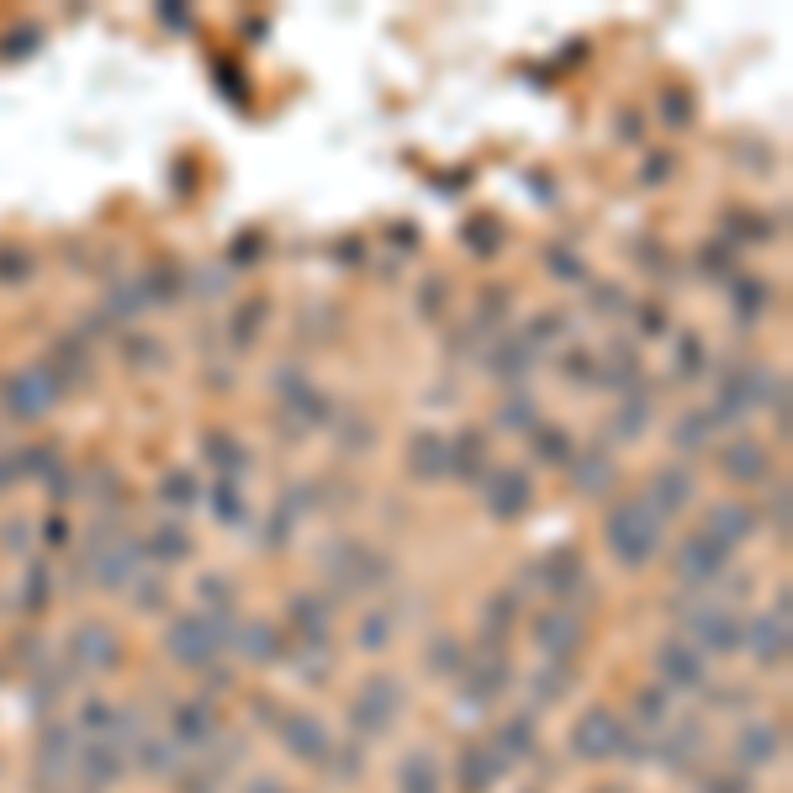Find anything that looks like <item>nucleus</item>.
Instances as JSON below:
<instances>
[{
  "label": "nucleus",
  "instance_id": "nucleus-1",
  "mask_svg": "<svg viewBox=\"0 0 793 793\" xmlns=\"http://www.w3.org/2000/svg\"><path fill=\"white\" fill-rule=\"evenodd\" d=\"M645 513H651L645 503H630V508H619L614 519H608V540L624 550V561H640L645 550L656 545V524L645 519Z\"/></svg>",
  "mask_w": 793,
  "mask_h": 793
},
{
  "label": "nucleus",
  "instance_id": "nucleus-2",
  "mask_svg": "<svg viewBox=\"0 0 793 793\" xmlns=\"http://www.w3.org/2000/svg\"><path fill=\"white\" fill-rule=\"evenodd\" d=\"M487 503H492V513H503V519L524 513V508H529V476H519V471H497L492 482H487Z\"/></svg>",
  "mask_w": 793,
  "mask_h": 793
},
{
  "label": "nucleus",
  "instance_id": "nucleus-3",
  "mask_svg": "<svg viewBox=\"0 0 793 793\" xmlns=\"http://www.w3.org/2000/svg\"><path fill=\"white\" fill-rule=\"evenodd\" d=\"M408 466H413V476H445L450 471V445L439 434H413V445H408Z\"/></svg>",
  "mask_w": 793,
  "mask_h": 793
},
{
  "label": "nucleus",
  "instance_id": "nucleus-4",
  "mask_svg": "<svg viewBox=\"0 0 793 793\" xmlns=\"http://www.w3.org/2000/svg\"><path fill=\"white\" fill-rule=\"evenodd\" d=\"M725 471L735 476V482H756V476L767 471V455L756 445H746V439H735V445L725 450Z\"/></svg>",
  "mask_w": 793,
  "mask_h": 793
},
{
  "label": "nucleus",
  "instance_id": "nucleus-5",
  "mask_svg": "<svg viewBox=\"0 0 793 793\" xmlns=\"http://www.w3.org/2000/svg\"><path fill=\"white\" fill-rule=\"evenodd\" d=\"M688 497H693L688 471H667V476H656V503H661V508H677V503H688Z\"/></svg>",
  "mask_w": 793,
  "mask_h": 793
},
{
  "label": "nucleus",
  "instance_id": "nucleus-6",
  "mask_svg": "<svg viewBox=\"0 0 793 793\" xmlns=\"http://www.w3.org/2000/svg\"><path fill=\"white\" fill-rule=\"evenodd\" d=\"M714 529L730 534V540H741V534L751 529V519H746V508H714Z\"/></svg>",
  "mask_w": 793,
  "mask_h": 793
},
{
  "label": "nucleus",
  "instance_id": "nucleus-7",
  "mask_svg": "<svg viewBox=\"0 0 793 793\" xmlns=\"http://www.w3.org/2000/svg\"><path fill=\"white\" fill-rule=\"evenodd\" d=\"M608 482H614L608 460H582V476H577V487H582V492H598V487H608Z\"/></svg>",
  "mask_w": 793,
  "mask_h": 793
},
{
  "label": "nucleus",
  "instance_id": "nucleus-8",
  "mask_svg": "<svg viewBox=\"0 0 793 793\" xmlns=\"http://www.w3.org/2000/svg\"><path fill=\"white\" fill-rule=\"evenodd\" d=\"M677 445H704V418H682L677 423Z\"/></svg>",
  "mask_w": 793,
  "mask_h": 793
},
{
  "label": "nucleus",
  "instance_id": "nucleus-9",
  "mask_svg": "<svg viewBox=\"0 0 793 793\" xmlns=\"http://www.w3.org/2000/svg\"><path fill=\"white\" fill-rule=\"evenodd\" d=\"M503 423H534V408H529V402H508V408H503Z\"/></svg>",
  "mask_w": 793,
  "mask_h": 793
},
{
  "label": "nucleus",
  "instance_id": "nucleus-10",
  "mask_svg": "<svg viewBox=\"0 0 793 793\" xmlns=\"http://www.w3.org/2000/svg\"><path fill=\"white\" fill-rule=\"evenodd\" d=\"M682 371H698V339H682Z\"/></svg>",
  "mask_w": 793,
  "mask_h": 793
},
{
  "label": "nucleus",
  "instance_id": "nucleus-11",
  "mask_svg": "<svg viewBox=\"0 0 793 793\" xmlns=\"http://www.w3.org/2000/svg\"><path fill=\"white\" fill-rule=\"evenodd\" d=\"M164 492H170V497H180V503H186V497H191V482H186V476H180V482H164Z\"/></svg>",
  "mask_w": 793,
  "mask_h": 793
}]
</instances>
